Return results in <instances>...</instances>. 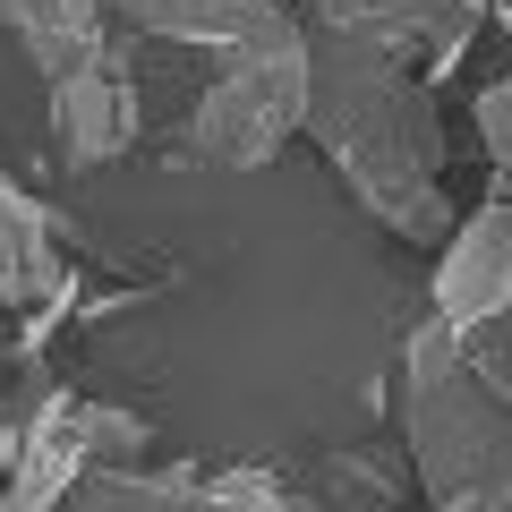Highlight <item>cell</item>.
Wrapping results in <instances>:
<instances>
[{"mask_svg":"<svg viewBox=\"0 0 512 512\" xmlns=\"http://www.w3.org/2000/svg\"><path fill=\"white\" fill-rule=\"evenodd\" d=\"M69 291H77V274H69V248H60L52 214L18 180H0V333H9L18 359L69 316Z\"/></svg>","mask_w":512,"mask_h":512,"instance_id":"cell-4","label":"cell"},{"mask_svg":"<svg viewBox=\"0 0 512 512\" xmlns=\"http://www.w3.org/2000/svg\"><path fill=\"white\" fill-rule=\"evenodd\" d=\"M308 103V18L282 0L265 26L214 52V77L180 120V154L205 171H265L299 137Z\"/></svg>","mask_w":512,"mask_h":512,"instance_id":"cell-3","label":"cell"},{"mask_svg":"<svg viewBox=\"0 0 512 512\" xmlns=\"http://www.w3.org/2000/svg\"><path fill=\"white\" fill-rule=\"evenodd\" d=\"M0 26L18 35V52L43 69V86L69 69H86L111 43V9L103 0H0Z\"/></svg>","mask_w":512,"mask_h":512,"instance_id":"cell-8","label":"cell"},{"mask_svg":"<svg viewBox=\"0 0 512 512\" xmlns=\"http://www.w3.org/2000/svg\"><path fill=\"white\" fill-rule=\"evenodd\" d=\"M436 325H470V316L512 299V171H495V188L453 214V231L436 239Z\"/></svg>","mask_w":512,"mask_h":512,"instance_id":"cell-7","label":"cell"},{"mask_svg":"<svg viewBox=\"0 0 512 512\" xmlns=\"http://www.w3.org/2000/svg\"><path fill=\"white\" fill-rule=\"evenodd\" d=\"M180 512H308V504H299V487H282L265 470H222V478H197Z\"/></svg>","mask_w":512,"mask_h":512,"instance_id":"cell-12","label":"cell"},{"mask_svg":"<svg viewBox=\"0 0 512 512\" xmlns=\"http://www.w3.org/2000/svg\"><path fill=\"white\" fill-rule=\"evenodd\" d=\"M299 137L325 146L342 188L402 239H444L453 231V188H444V111L436 77L410 60L376 52L359 35L308 26V103Z\"/></svg>","mask_w":512,"mask_h":512,"instance_id":"cell-1","label":"cell"},{"mask_svg":"<svg viewBox=\"0 0 512 512\" xmlns=\"http://www.w3.org/2000/svg\"><path fill=\"white\" fill-rule=\"evenodd\" d=\"M52 146L69 171H103L137 146V77H128V43L111 35L86 69L52 77Z\"/></svg>","mask_w":512,"mask_h":512,"instance_id":"cell-6","label":"cell"},{"mask_svg":"<svg viewBox=\"0 0 512 512\" xmlns=\"http://www.w3.org/2000/svg\"><path fill=\"white\" fill-rule=\"evenodd\" d=\"M120 26H137V35L154 43H188V52H222V43H239L248 26H265L282 9V0H103Z\"/></svg>","mask_w":512,"mask_h":512,"instance_id":"cell-10","label":"cell"},{"mask_svg":"<svg viewBox=\"0 0 512 512\" xmlns=\"http://www.w3.org/2000/svg\"><path fill=\"white\" fill-rule=\"evenodd\" d=\"M197 470H171V461H120V470H86L60 512H180Z\"/></svg>","mask_w":512,"mask_h":512,"instance_id":"cell-11","label":"cell"},{"mask_svg":"<svg viewBox=\"0 0 512 512\" xmlns=\"http://www.w3.org/2000/svg\"><path fill=\"white\" fill-rule=\"evenodd\" d=\"M504 35H512V18H504ZM470 120H478V137H487V163L512 171V69L470 94Z\"/></svg>","mask_w":512,"mask_h":512,"instance_id":"cell-14","label":"cell"},{"mask_svg":"<svg viewBox=\"0 0 512 512\" xmlns=\"http://www.w3.org/2000/svg\"><path fill=\"white\" fill-rule=\"evenodd\" d=\"M308 26H333V35H359L376 52L410 60L419 77H444L461 69L478 35V0H291Z\"/></svg>","mask_w":512,"mask_h":512,"instance_id":"cell-5","label":"cell"},{"mask_svg":"<svg viewBox=\"0 0 512 512\" xmlns=\"http://www.w3.org/2000/svg\"><path fill=\"white\" fill-rule=\"evenodd\" d=\"M402 461L427 512H512V410L436 316L402 342Z\"/></svg>","mask_w":512,"mask_h":512,"instance_id":"cell-2","label":"cell"},{"mask_svg":"<svg viewBox=\"0 0 512 512\" xmlns=\"http://www.w3.org/2000/svg\"><path fill=\"white\" fill-rule=\"evenodd\" d=\"M453 342H461V359H470V376L512 410V299L487 308V316H470V325H453Z\"/></svg>","mask_w":512,"mask_h":512,"instance_id":"cell-13","label":"cell"},{"mask_svg":"<svg viewBox=\"0 0 512 512\" xmlns=\"http://www.w3.org/2000/svg\"><path fill=\"white\" fill-rule=\"evenodd\" d=\"M410 461L402 444H342L299 478V504L308 512H402L410 504Z\"/></svg>","mask_w":512,"mask_h":512,"instance_id":"cell-9","label":"cell"},{"mask_svg":"<svg viewBox=\"0 0 512 512\" xmlns=\"http://www.w3.org/2000/svg\"><path fill=\"white\" fill-rule=\"evenodd\" d=\"M0 478H9V427H0Z\"/></svg>","mask_w":512,"mask_h":512,"instance_id":"cell-15","label":"cell"}]
</instances>
